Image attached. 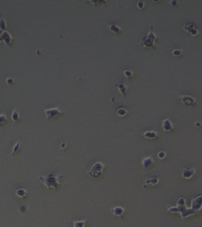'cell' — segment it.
<instances>
[{"label":"cell","mask_w":202,"mask_h":227,"mask_svg":"<svg viewBox=\"0 0 202 227\" xmlns=\"http://www.w3.org/2000/svg\"><path fill=\"white\" fill-rule=\"evenodd\" d=\"M169 212L171 213H180L182 218H186L189 216L195 215L196 214L197 211H193L190 208L186 207V200L183 198H180L177 201V207H169Z\"/></svg>","instance_id":"1"},{"label":"cell","mask_w":202,"mask_h":227,"mask_svg":"<svg viewBox=\"0 0 202 227\" xmlns=\"http://www.w3.org/2000/svg\"><path fill=\"white\" fill-rule=\"evenodd\" d=\"M62 175H59V176H55L52 174H48V176H40V179L42 183H43V184L46 186L47 189H50V188H55L56 191L57 189L59 186H62L60 183L58 182V179L60 178H62Z\"/></svg>","instance_id":"2"},{"label":"cell","mask_w":202,"mask_h":227,"mask_svg":"<svg viewBox=\"0 0 202 227\" xmlns=\"http://www.w3.org/2000/svg\"><path fill=\"white\" fill-rule=\"evenodd\" d=\"M158 40V37L153 32L152 26H151V28H150V32L148 33L147 37L142 40V45L145 48H154V46H155V42Z\"/></svg>","instance_id":"3"},{"label":"cell","mask_w":202,"mask_h":227,"mask_svg":"<svg viewBox=\"0 0 202 227\" xmlns=\"http://www.w3.org/2000/svg\"><path fill=\"white\" fill-rule=\"evenodd\" d=\"M104 169V164L101 162L98 161L96 162L95 164H93L92 168L90 169V171L88 172V174L92 178H98L102 174V170Z\"/></svg>","instance_id":"4"},{"label":"cell","mask_w":202,"mask_h":227,"mask_svg":"<svg viewBox=\"0 0 202 227\" xmlns=\"http://www.w3.org/2000/svg\"><path fill=\"white\" fill-rule=\"evenodd\" d=\"M43 112H45V114H46V117L48 120L50 119H53L54 117H55L58 115H63L65 112H61L59 108H53L50 109H44Z\"/></svg>","instance_id":"5"},{"label":"cell","mask_w":202,"mask_h":227,"mask_svg":"<svg viewBox=\"0 0 202 227\" xmlns=\"http://www.w3.org/2000/svg\"><path fill=\"white\" fill-rule=\"evenodd\" d=\"M202 207V197L199 196L198 198H195L192 201V207L191 209L193 210V211H200L201 210Z\"/></svg>","instance_id":"6"},{"label":"cell","mask_w":202,"mask_h":227,"mask_svg":"<svg viewBox=\"0 0 202 227\" xmlns=\"http://www.w3.org/2000/svg\"><path fill=\"white\" fill-rule=\"evenodd\" d=\"M180 98H181V101L183 104L186 105H195V99L193 97L190 96V95H182Z\"/></svg>","instance_id":"7"},{"label":"cell","mask_w":202,"mask_h":227,"mask_svg":"<svg viewBox=\"0 0 202 227\" xmlns=\"http://www.w3.org/2000/svg\"><path fill=\"white\" fill-rule=\"evenodd\" d=\"M2 41L7 45L11 44V42L12 41V37H11V35L8 31H3L1 34V35H0V42Z\"/></svg>","instance_id":"8"},{"label":"cell","mask_w":202,"mask_h":227,"mask_svg":"<svg viewBox=\"0 0 202 227\" xmlns=\"http://www.w3.org/2000/svg\"><path fill=\"white\" fill-rule=\"evenodd\" d=\"M162 128L165 132H170L173 129V123L170 122V118L165 119L163 120L162 122Z\"/></svg>","instance_id":"9"},{"label":"cell","mask_w":202,"mask_h":227,"mask_svg":"<svg viewBox=\"0 0 202 227\" xmlns=\"http://www.w3.org/2000/svg\"><path fill=\"white\" fill-rule=\"evenodd\" d=\"M195 169H183V177L185 179H190L195 175Z\"/></svg>","instance_id":"10"},{"label":"cell","mask_w":202,"mask_h":227,"mask_svg":"<svg viewBox=\"0 0 202 227\" xmlns=\"http://www.w3.org/2000/svg\"><path fill=\"white\" fill-rule=\"evenodd\" d=\"M153 164H154V159L151 156V157L145 158L142 160V166L144 167V170H146L147 168L150 167Z\"/></svg>","instance_id":"11"},{"label":"cell","mask_w":202,"mask_h":227,"mask_svg":"<svg viewBox=\"0 0 202 227\" xmlns=\"http://www.w3.org/2000/svg\"><path fill=\"white\" fill-rule=\"evenodd\" d=\"M111 211L114 214V215L118 216V217H121L125 212V210L121 207H114L111 209Z\"/></svg>","instance_id":"12"},{"label":"cell","mask_w":202,"mask_h":227,"mask_svg":"<svg viewBox=\"0 0 202 227\" xmlns=\"http://www.w3.org/2000/svg\"><path fill=\"white\" fill-rule=\"evenodd\" d=\"M116 86L117 87V88H118L119 91H120V93L122 94V95H123L124 97L126 96V91H127L128 90V87L127 86L124 85L123 83H117V84H116Z\"/></svg>","instance_id":"13"},{"label":"cell","mask_w":202,"mask_h":227,"mask_svg":"<svg viewBox=\"0 0 202 227\" xmlns=\"http://www.w3.org/2000/svg\"><path fill=\"white\" fill-rule=\"evenodd\" d=\"M143 136L146 139H154L158 137V133L156 131H147L143 134Z\"/></svg>","instance_id":"14"},{"label":"cell","mask_w":202,"mask_h":227,"mask_svg":"<svg viewBox=\"0 0 202 227\" xmlns=\"http://www.w3.org/2000/svg\"><path fill=\"white\" fill-rule=\"evenodd\" d=\"M15 194H16L17 196L20 197V198H24L27 194V192L23 189H19L15 191Z\"/></svg>","instance_id":"15"},{"label":"cell","mask_w":202,"mask_h":227,"mask_svg":"<svg viewBox=\"0 0 202 227\" xmlns=\"http://www.w3.org/2000/svg\"><path fill=\"white\" fill-rule=\"evenodd\" d=\"M108 28H109V30L112 31V32L115 33V34H119V33H121V29H120V28L118 26H117V25H115V24L110 25V26L108 27Z\"/></svg>","instance_id":"16"},{"label":"cell","mask_w":202,"mask_h":227,"mask_svg":"<svg viewBox=\"0 0 202 227\" xmlns=\"http://www.w3.org/2000/svg\"><path fill=\"white\" fill-rule=\"evenodd\" d=\"M158 181H159V179L158 177H152L145 180V184H152L153 186H155L158 183Z\"/></svg>","instance_id":"17"},{"label":"cell","mask_w":202,"mask_h":227,"mask_svg":"<svg viewBox=\"0 0 202 227\" xmlns=\"http://www.w3.org/2000/svg\"><path fill=\"white\" fill-rule=\"evenodd\" d=\"M183 29H184L186 31H187V33L190 34V33L192 32L194 29H195V23H192V24L186 25V26H185L184 27H183Z\"/></svg>","instance_id":"18"},{"label":"cell","mask_w":202,"mask_h":227,"mask_svg":"<svg viewBox=\"0 0 202 227\" xmlns=\"http://www.w3.org/2000/svg\"><path fill=\"white\" fill-rule=\"evenodd\" d=\"M117 113L119 116H120V117H123V116H126L128 112L127 111L125 108H120L117 111Z\"/></svg>","instance_id":"19"},{"label":"cell","mask_w":202,"mask_h":227,"mask_svg":"<svg viewBox=\"0 0 202 227\" xmlns=\"http://www.w3.org/2000/svg\"><path fill=\"white\" fill-rule=\"evenodd\" d=\"M12 119L15 122L18 121V119H19V114H18V112L17 109H15V110L13 111V113H12Z\"/></svg>","instance_id":"20"},{"label":"cell","mask_w":202,"mask_h":227,"mask_svg":"<svg viewBox=\"0 0 202 227\" xmlns=\"http://www.w3.org/2000/svg\"><path fill=\"white\" fill-rule=\"evenodd\" d=\"M87 222V220H83V221H74L73 222V224L74 227H83Z\"/></svg>","instance_id":"21"},{"label":"cell","mask_w":202,"mask_h":227,"mask_svg":"<svg viewBox=\"0 0 202 227\" xmlns=\"http://www.w3.org/2000/svg\"><path fill=\"white\" fill-rule=\"evenodd\" d=\"M5 27H6V23L5 20L2 18L0 17V29L2 30L5 31Z\"/></svg>","instance_id":"22"},{"label":"cell","mask_w":202,"mask_h":227,"mask_svg":"<svg viewBox=\"0 0 202 227\" xmlns=\"http://www.w3.org/2000/svg\"><path fill=\"white\" fill-rule=\"evenodd\" d=\"M182 52H183V50H181V49H174L172 51V54H173L174 56H176V57L179 56L180 55L182 54Z\"/></svg>","instance_id":"23"},{"label":"cell","mask_w":202,"mask_h":227,"mask_svg":"<svg viewBox=\"0 0 202 227\" xmlns=\"http://www.w3.org/2000/svg\"><path fill=\"white\" fill-rule=\"evenodd\" d=\"M123 73H124V76H126V78H130L131 76H133V74L132 70H126Z\"/></svg>","instance_id":"24"},{"label":"cell","mask_w":202,"mask_h":227,"mask_svg":"<svg viewBox=\"0 0 202 227\" xmlns=\"http://www.w3.org/2000/svg\"><path fill=\"white\" fill-rule=\"evenodd\" d=\"M20 146H21V142H17L16 145L14 146V148H13V151H12V154H15L16 151H18V149H19Z\"/></svg>","instance_id":"25"},{"label":"cell","mask_w":202,"mask_h":227,"mask_svg":"<svg viewBox=\"0 0 202 227\" xmlns=\"http://www.w3.org/2000/svg\"><path fill=\"white\" fill-rule=\"evenodd\" d=\"M158 157L160 159H164L166 157V153L164 151H160L158 154Z\"/></svg>","instance_id":"26"},{"label":"cell","mask_w":202,"mask_h":227,"mask_svg":"<svg viewBox=\"0 0 202 227\" xmlns=\"http://www.w3.org/2000/svg\"><path fill=\"white\" fill-rule=\"evenodd\" d=\"M6 120V116L5 114H0V124L2 123L3 122H5Z\"/></svg>","instance_id":"27"},{"label":"cell","mask_w":202,"mask_h":227,"mask_svg":"<svg viewBox=\"0 0 202 227\" xmlns=\"http://www.w3.org/2000/svg\"><path fill=\"white\" fill-rule=\"evenodd\" d=\"M144 6H145V4H144L143 2L138 1V2H137V7H138V9H142L144 8Z\"/></svg>","instance_id":"28"},{"label":"cell","mask_w":202,"mask_h":227,"mask_svg":"<svg viewBox=\"0 0 202 227\" xmlns=\"http://www.w3.org/2000/svg\"><path fill=\"white\" fill-rule=\"evenodd\" d=\"M198 29H197V28L194 29L193 30H192V32L190 33V34L192 36H196V35H198Z\"/></svg>","instance_id":"29"},{"label":"cell","mask_w":202,"mask_h":227,"mask_svg":"<svg viewBox=\"0 0 202 227\" xmlns=\"http://www.w3.org/2000/svg\"><path fill=\"white\" fill-rule=\"evenodd\" d=\"M6 81H7V83L9 84H12V83H13V79H12V78H9V79H7Z\"/></svg>","instance_id":"30"},{"label":"cell","mask_w":202,"mask_h":227,"mask_svg":"<svg viewBox=\"0 0 202 227\" xmlns=\"http://www.w3.org/2000/svg\"><path fill=\"white\" fill-rule=\"evenodd\" d=\"M177 3H178L177 1H171V5L173 6L176 5V4H177Z\"/></svg>","instance_id":"31"},{"label":"cell","mask_w":202,"mask_h":227,"mask_svg":"<svg viewBox=\"0 0 202 227\" xmlns=\"http://www.w3.org/2000/svg\"><path fill=\"white\" fill-rule=\"evenodd\" d=\"M65 147H66V143H65V142H63V143H62V145H61V148H65Z\"/></svg>","instance_id":"32"},{"label":"cell","mask_w":202,"mask_h":227,"mask_svg":"<svg viewBox=\"0 0 202 227\" xmlns=\"http://www.w3.org/2000/svg\"><path fill=\"white\" fill-rule=\"evenodd\" d=\"M195 126H197V127H198V126H201V123H200V122H197V123H195Z\"/></svg>","instance_id":"33"},{"label":"cell","mask_w":202,"mask_h":227,"mask_svg":"<svg viewBox=\"0 0 202 227\" xmlns=\"http://www.w3.org/2000/svg\"><path fill=\"white\" fill-rule=\"evenodd\" d=\"M112 101H113V102H114V98H112Z\"/></svg>","instance_id":"34"}]
</instances>
